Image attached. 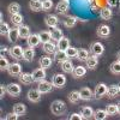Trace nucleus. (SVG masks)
<instances>
[{"label": "nucleus", "instance_id": "412c9836", "mask_svg": "<svg viewBox=\"0 0 120 120\" xmlns=\"http://www.w3.org/2000/svg\"><path fill=\"white\" fill-rule=\"evenodd\" d=\"M7 38H8V41L10 42H12V43H15L17 40L19 38V31H18V28H11L10 29V31H8V34H7Z\"/></svg>", "mask_w": 120, "mask_h": 120}, {"label": "nucleus", "instance_id": "603ef678", "mask_svg": "<svg viewBox=\"0 0 120 120\" xmlns=\"http://www.w3.org/2000/svg\"><path fill=\"white\" fill-rule=\"evenodd\" d=\"M116 106H118V114H120V102H119Z\"/></svg>", "mask_w": 120, "mask_h": 120}, {"label": "nucleus", "instance_id": "f3484780", "mask_svg": "<svg viewBox=\"0 0 120 120\" xmlns=\"http://www.w3.org/2000/svg\"><path fill=\"white\" fill-rule=\"evenodd\" d=\"M29 8L33 12H40L43 11L42 8V0H30L29 1Z\"/></svg>", "mask_w": 120, "mask_h": 120}, {"label": "nucleus", "instance_id": "9d476101", "mask_svg": "<svg viewBox=\"0 0 120 120\" xmlns=\"http://www.w3.org/2000/svg\"><path fill=\"white\" fill-rule=\"evenodd\" d=\"M68 8H70V1L68 0H60V1L56 4V6H55L56 12L60 13V15L66 13L68 11Z\"/></svg>", "mask_w": 120, "mask_h": 120}, {"label": "nucleus", "instance_id": "6e6d98bb", "mask_svg": "<svg viewBox=\"0 0 120 120\" xmlns=\"http://www.w3.org/2000/svg\"><path fill=\"white\" fill-rule=\"evenodd\" d=\"M68 1H71V0H68Z\"/></svg>", "mask_w": 120, "mask_h": 120}, {"label": "nucleus", "instance_id": "f8f14e48", "mask_svg": "<svg viewBox=\"0 0 120 120\" xmlns=\"http://www.w3.org/2000/svg\"><path fill=\"white\" fill-rule=\"evenodd\" d=\"M26 43H28V47L35 48L36 46H38L40 43H41L40 35H38V34H31V35L26 38Z\"/></svg>", "mask_w": 120, "mask_h": 120}, {"label": "nucleus", "instance_id": "473e14b6", "mask_svg": "<svg viewBox=\"0 0 120 120\" xmlns=\"http://www.w3.org/2000/svg\"><path fill=\"white\" fill-rule=\"evenodd\" d=\"M40 38H41V42L46 43L48 41H52V33L51 31H47V30H42V31L38 33Z\"/></svg>", "mask_w": 120, "mask_h": 120}, {"label": "nucleus", "instance_id": "c03bdc74", "mask_svg": "<svg viewBox=\"0 0 120 120\" xmlns=\"http://www.w3.org/2000/svg\"><path fill=\"white\" fill-rule=\"evenodd\" d=\"M10 28L8 26V24L7 23H5V22H1V25H0V34H1V36H7V34H8V31H10Z\"/></svg>", "mask_w": 120, "mask_h": 120}, {"label": "nucleus", "instance_id": "5701e85b", "mask_svg": "<svg viewBox=\"0 0 120 120\" xmlns=\"http://www.w3.org/2000/svg\"><path fill=\"white\" fill-rule=\"evenodd\" d=\"M34 56H35V49L29 47V48H25L24 49V55H23V60H25V61L30 63L34 60Z\"/></svg>", "mask_w": 120, "mask_h": 120}, {"label": "nucleus", "instance_id": "a878e982", "mask_svg": "<svg viewBox=\"0 0 120 120\" xmlns=\"http://www.w3.org/2000/svg\"><path fill=\"white\" fill-rule=\"evenodd\" d=\"M38 64L42 68H49L53 64V60L49 58V56H41L38 60Z\"/></svg>", "mask_w": 120, "mask_h": 120}, {"label": "nucleus", "instance_id": "58836bf2", "mask_svg": "<svg viewBox=\"0 0 120 120\" xmlns=\"http://www.w3.org/2000/svg\"><path fill=\"white\" fill-rule=\"evenodd\" d=\"M89 58V52L86 49H78V54H77V59L82 60V61H85V60Z\"/></svg>", "mask_w": 120, "mask_h": 120}, {"label": "nucleus", "instance_id": "a18cd8bd", "mask_svg": "<svg viewBox=\"0 0 120 120\" xmlns=\"http://www.w3.org/2000/svg\"><path fill=\"white\" fill-rule=\"evenodd\" d=\"M42 8L43 11H49L53 8V1L52 0H42Z\"/></svg>", "mask_w": 120, "mask_h": 120}, {"label": "nucleus", "instance_id": "49530a36", "mask_svg": "<svg viewBox=\"0 0 120 120\" xmlns=\"http://www.w3.org/2000/svg\"><path fill=\"white\" fill-rule=\"evenodd\" d=\"M68 119H70V120H82V119H84V118H83V115H82L81 113H72L71 115L68 116Z\"/></svg>", "mask_w": 120, "mask_h": 120}, {"label": "nucleus", "instance_id": "a19ab883", "mask_svg": "<svg viewBox=\"0 0 120 120\" xmlns=\"http://www.w3.org/2000/svg\"><path fill=\"white\" fill-rule=\"evenodd\" d=\"M65 52H66V54H67V58H68V59H70V58H77L78 49H77V48H75V47H71V46H70Z\"/></svg>", "mask_w": 120, "mask_h": 120}, {"label": "nucleus", "instance_id": "c85d7f7f", "mask_svg": "<svg viewBox=\"0 0 120 120\" xmlns=\"http://www.w3.org/2000/svg\"><path fill=\"white\" fill-rule=\"evenodd\" d=\"M81 114L83 115L84 119H91V118H94V109L89 106H85L82 108Z\"/></svg>", "mask_w": 120, "mask_h": 120}, {"label": "nucleus", "instance_id": "4be33fe9", "mask_svg": "<svg viewBox=\"0 0 120 120\" xmlns=\"http://www.w3.org/2000/svg\"><path fill=\"white\" fill-rule=\"evenodd\" d=\"M77 21H78V18L75 17V16H66L65 19L63 21V24H64L65 28H73L76 25Z\"/></svg>", "mask_w": 120, "mask_h": 120}, {"label": "nucleus", "instance_id": "39448f33", "mask_svg": "<svg viewBox=\"0 0 120 120\" xmlns=\"http://www.w3.org/2000/svg\"><path fill=\"white\" fill-rule=\"evenodd\" d=\"M6 86H7V94L11 95L12 97H17V96L21 95V93H22L21 85L17 84V83H10Z\"/></svg>", "mask_w": 120, "mask_h": 120}, {"label": "nucleus", "instance_id": "09e8293b", "mask_svg": "<svg viewBox=\"0 0 120 120\" xmlns=\"http://www.w3.org/2000/svg\"><path fill=\"white\" fill-rule=\"evenodd\" d=\"M5 118H6L7 120H17V119L19 118V115H18V114H16L15 112H12V113H7Z\"/></svg>", "mask_w": 120, "mask_h": 120}, {"label": "nucleus", "instance_id": "bb28decb", "mask_svg": "<svg viewBox=\"0 0 120 120\" xmlns=\"http://www.w3.org/2000/svg\"><path fill=\"white\" fill-rule=\"evenodd\" d=\"M85 73H86V67L81 66V65L76 66V67L73 68V72H72V75H73L75 78H81V77L85 76Z\"/></svg>", "mask_w": 120, "mask_h": 120}, {"label": "nucleus", "instance_id": "1a4fd4ad", "mask_svg": "<svg viewBox=\"0 0 120 120\" xmlns=\"http://www.w3.org/2000/svg\"><path fill=\"white\" fill-rule=\"evenodd\" d=\"M90 51H91V53L94 55L100 56V55H102L105 53V46L101 42H97L96 41V42L91 43V46H90Z\"/></svg>", "mask_w": 120, "mask_h": 120}, {"label": "nucleus", "instance_id": "3c124183", "mask_svg": "<svg viewBox=\"0 0 120 120\" xmlns=\"http://www.w3.org/2000/svg\"><path fill=\"white\" fill-rule=\"evenodd\" d=\"M7 51H10V49H7V47H5V46L1 47V52H7Z\"/></svg>", "mask_w": 120, "mask_h": 120}, {"label": "nucleus", "instance_id": "f03ea898", "mask_svg": "<svg viewBox=\"0 0 120 120\" xmlns=\"http://www.w3.org/2000/svg\"><path fill=\"white\" fill-rule=\"evenodd\" d=\"M10 55H11L13 59L16 60H23V55H24V49L22 48V46H13L10 48L8 51Z\"/></svg>", "mask_w": 120, "mask_h": 120}, {"label": "nucleus", "instance_id": "c756f323", "mask_svg": "<svg viewBox=\"0 0 120 120\" xmlns=\"http://www.w3.org/2000/svg\"><path fill=\"white\" fill-rule=\"evenodd\" d=\"M56 47H58V49H60V51H66V49L70 47V41H68V38L61 37V38H60L59 41L56 42Z\"/></svg>", "mask_w": 120, "mask_h": 120}, {"label": "nucleus", "instance_id": "37998d69", "mask_svg": "<svg viewBox=\"0 0 120 120\" xmlns=\"http://www.w3.org/2000/svg\"><path fill=\"white\" fill-rule=\"evenodd\" d=\"M8 66H10V63H8V60L4 56V55H1V58H0V70L1 71H4V70H6L7 71V68H8Z\"/></svg>", "mask_w": 120, "mask_h": 120}, {"label": "nucleus", "instance_id": "4c0bfd02", "mask_svg": "<svg viewBox=\"0 0 120 120\" xmlns=\"http://www.w3.org/2000/svg\"><path fill=\"white\" fill-rule=\"evenodd\" d=\"M81 95H79V91H71L68 94V101L71 103H78L81 101Z\"/></svg>", "mask_w": 120, "mask_h": 120}, {"label": "nucleus", "instance_id": "aec40b11", "mask_svg": "<svg viewBox=\"0 0 120 120\" xmlns=\"http://www.w3.org/2000/svg\"><path fill=\"white\" fill-rule=\"evenodd\" d=\"M60 66H61V70H63L65 73H72L73 72V68H75L72 61L70 59H66L65 61H63L61 64H60Z\"/></svg>", "mask_w": 120, "mask_h": 120}, {"label": "nucleus", "instance_id": "cd10ccee", "mask_svg": "<svg viewBox=\"0 0 120 120\" xmlns=\"http://www.w3.org/2000/svg\"><path fill=\"white\" fill-rule=\"evenodd\" d=\"M119 85H111V86H107V96L109 98H114L116 97V95L119 94Z\"/></svg>", "mask_w": 120, "mask_h": 120}, {"label": "nucleus", "instance_id": "2f4dec72", "mask_svg": "<svg viewBox=\"0 0 120 120\" xmlns=\"http://www.w3.org/2000/svg\"><path fill=\"white\" fill-rule=\"evenodd\" d=\"M11 23L15 25V26H21L23 24V16L21 13H16V15H12L11 16Z\"/></svg>", "mask_w": 120, "mask_h": 120}, {"label": "nucleus", "instance_id": "864d4df0", "mask_svg": "<svg viewBox=\"0 0 120 120\" xmlns=\"http://www.w3.org/2000/svg\"><path fill=\"white\" fill-rule=\"evenodd\" d=\"M118 60H119V61H120V52L118 53Z\"/></svg>", "mask_w": 120, "mask_h": 120}, {"label": "nucleus", "instance_id": "9b49d317", "mask_svg": "<svg viewBox=\"0 0 120 120\" xmlns=\"http://www.w3.org/2000/svg\"><path fill=\"white\" fill-rule=\"evenodd\" d=\"M107 94V85L105 83H100L95 86V90H94V96L96 98H101L103 97L105 95Z\"/></svg>", "mask_w": 120, "mask_h": 120}, {"label": "nucleus", "instance_id": "79ce46f5", "mask_svg": "<svg viewBox=\"0 0 120 120\" xmlns=\"http://www.w3.org/2000/svg\"><path fill=\"white\" fill-rule=\"evenodd\" d=\"M111 72L114 73V75H120V61H119V60L112 63V65H111Z\"/></svg>", "mask_w": 120, "mask_h": 120}, {"label": "nucleus", "instance_id": "dca6fc26", "mask_svg": "<svg viewBox=\"0 0 120 120\" xmlns=\"http://www.w3.org/2000/svg\"><path fill=\"white\" fill-rule=\"evenodd\" d=\"M58 23H59V19H58V17L54 16V15H48V16H46V18H45V24H46L48 28H55V26L58 25Z\"/></svg>", "mask_w": 120, "mask_h": 120}, {"label": "nucleus", "instance_id": "4468645a", "mask_svg": "<svg viewBox=\"0 0 120 120\" xmlns=\"http://www.w3.org/2000/svg\"><path fill=\"white\" fill-rule=\"evenodd\" d=\"M79 95H81V98L83 100V101H90L94 96V93L89 88L84 86V88H82L81 90H79Z\"/></svg>", "mask_w": 120, "mask_h": 120}, {"label": "nucleus", "instance_id": "b1692460", "mask_svg": "<svg viewBox=\"0 0 120 120\" xmlns=\"http://www.w3.org/2000/svg\"><path fill=\"white\" fill-rule=\"evenodd\" d=\"M66 59H68L66 52L65 51H60V49H56V52L54 53V60L55 61L59 63V64H61L63 61H65Z\"/></svg>", "mask_w": 120, "mask_h": 120}, {"label": "nucleus", "instance_id": "6e6552de", "mask_svg": "<svg viewBox=\"0 0 120 120\" xmlns=\"http://www.w3.org/2000/svg\"><path fill=\"white\" fill-rule=\"evenodd\" d=\"M52 83L55 88H63L66 84V77L63 73H56L55 76H53Z\"/></svg>", "mask_w": 120, "mask_h": 120}, {"label": "nucleus", "instance_id": "ddd939ff", "mask_svg": "<svg viewBox=\"0 0 120 120\" xmlns=\"http://www.w3.org/2000/svg\"><path fill=\"white\" fill-rule=\"evenodd\" d=\"M18 79L22 84H25V85H29L34 82V78H33V75L31 73H28V72H22L21 75L18 76Z\"/></svg>", "mask_w": 120, "mask_h": 120}, {"label": "nucleus", "instance_id": "6ab92c4d", "mask_svg": "<svg viewBox=\"0 0 120 120\" xmlns=\"http://www.w3.org/2000/svg\"><path fill=\"white\" fill-rule=\"evenodd\" d=\"M42 49H43V51H45L47 54H54V53L56 52L58 47H56V45H55L53 41H48V42L43 43Z\"/></svg>", "mask_w": 120, "mask_h": 120}, {"label": "nucleus", "instance_id": "20e7f679", "mask_svg": "<svg viewBox=\"0 0 120 120\" xmlns=\"http://www.w3.org/2000/svg\"><path fill=\"white\" fill-rule=\"evenodd\" d=\"M7 73L12 77H18L22 73V65L19 63H12L10 64L8 68H7Z\"/></svg>", "mask_w": 120, "mask_h": 120}, {"label": "nucleus", "instance_id": "ea45409f", "mask_svg": "<svg viewBox=\"0 0 120 120\" xmlns=\"http://www.w3.org/2000/svg\"><path fill=\"white\" fill-rule=\"evenodd\" d=\"M106 111H107V114H108V115L113 116V115L118 114V106H116V105L111 103V105H108V106H107Z\"/></svg>", "mask_w": 120, "mask_h": 120}, {"label": "nucleus", "instance_id": "72a5a7b5", "mask_svg": "<svg viewBox=\"0 0 120 120\" xmlns=\"http://www.w3.org/2000/svg\"><path fill=\"white\" fill-rule=\"evenodd\" d=\"M13 112H15L16 114H18L19 116L24 115L25 112H26V107H25L24 103H16V105L13 106Z\"/></svg>", "mask_w": 120, "mask_h": 120}, {"label": "nucleus", "instance_id": "423d86ee", "mask_svg": "<svg viewBox=\"0 0 120 120\" xmlns=\"http://www.w3.org/2000/svg\"><path fill=\"white\" fill-rule=\"evenodd\" d=\"M53 86H54V85H53L52 82H48V81H46V79H43V81H40V82H38L37 89H38L42 94H47V93H51V91H52Z\"/></svg>", "mask_w": 120, "mask_h": 120}, {"label": "nucleus", "instance_id": "7ed1b4c3", "mask_svg": "<svg viewBox=\"0 0 120 120\" xmlns=\"http://www.w3.org/2000/svg\"><path fill=\"white\" fill-rule=\"evenodd\" d=\"M26 96L30 102H40L41 101V97H42V93L38 89H30Z\"/></svg>", "mask_w": 120, "mask_h": 120}, {"label": "nucleus", "instance_id": "e433bc0d", "mask_svg": "<svg viewBox=\"0 0 120 120\" xmlns=\"http://www.w3.org/2000/svg\"><path fill=\"white\" fill-rule=\"evenodd\" d=\"M108 116L107 111L106 109H97V111L94 112V119L96 120H105Z\"/></svg>", "mask_w": 120, "mask_h": 120}, {"label": "nucleus", "instance_id": "5fc2aeb1", "mask_svg": "<svg viewBox=\"0 0 120 120\" xmlns=\"http://www.w3.org/2000/svg\"><path fill=\"white\" fill-rule=\"evenodd\" d=\"M119 91H120V83H119Z\"/></svg>", "mask_w": 120, "mask_h": 120}, {"label": "nucleus", "instance_id": "a211bd4d", "mask_svg": "<svg viewBox=\"0 0 120 120\" xmlns=\"http://www.w3.org/2000/svg\"><path fill=\"white\" fill-rule=\"evenodd\" d=\"M111 35V28L108 25H100L97 29V36L102 37V38H107Z\"/></svg>", "mask_w": 120, "mask_h": 120}, {"label": "nucleus", "instance_id": "7c9ffc66", "mask_svg": "<svg viewBox=\"0 0 120 120\" xmlns=\"http://www.w3.org/2000/svg\"><path fill=\"white\" fill-rule=\"evenodd\" d=\"M51 33H52V40L53 41H55V42H58L61 37H64V35H63V30L61 29H59V28H53L52 30H51Z\"/></svg>", "mask_w": 120, "mask_h": 120}, {"label": "nucleus", "instance_id": "393cba45", "mask_svg": "<svg viewBox=\"0 0 120 120\" xmlns=\"http://www.w3.org/2000/svg\"><path fill=\"white\" fill-rule=\"evenodd\" d=\"M18 31H19V38H28L30 35V28L28 25H21L18 26Z\"/></svg>", "mask_w": 120, "mask_h": 120}, {"label": "nucleus", "instance_id": "c9c22d12", "mask_svg": "<svg viewBox=\"0 0 120 120\" xmlns=\"http://www.w3.org/2000/svg\"><path fill=\"white\" fill-rule=\"evenodd\" d=\"M112 7H103L101 10V18L105 19V21H109L113 16V11L111 10Z\"/></svg>", "mask_w": 120, "mask_h": 120}, {"label": "nucleus", "instance_id": "8fccbe9b", "mask_svg": "<svg viewBox=\"0 0 120 120\" xmlns=\"http://www.w3.org/2000/svg\"><path fill=\"white\" fill-rule=\"evenodd\" d=\"M0 89H1V93H0V98H3L5 96V93H7V86H5L4 84L0 85Z\"/></svg>", "mask_w": 120, "mask_h": 120}, {"label": "nucleus", "instance_id": "f257e3e1", "mask_svg": "<svg viewBox=\"0 0 120 120\" xmlns=\"http://www.w3.org/2000/svg\"><path fill=\"white\" fill-rule=\"evenodd\" d=\"M51 112L53 113V115H56V116L64 115L66 113L65 102L61 101V100H55V101H53L51 105Z\"/></svg>", "mask_w": 120, "mask_h": 120}, {"label": "nucleus", "instance_id": "f704fd0d", "mask_svg": "<svg viewBox=\"0 0 120 120\" xmlns=\"http://www.w3.org/2000/svg\"><path fill=\"white\" fill-rule=\"evenodd\" d=\"M7 11L11 16L16 15V13H19V11H21V5H19L18 3H11L7 6Z\"/></svg>", "mask_w": 120, "mask_h": 120}, {"label": "nucleus", "instance_id": "2eb2a0df", "mask_svg": "<svg viewBox=\"0 0 120 120\" xmlns=\"http://www.w3.org/2000/svg\"><path fill=\"white\" fill-rule=\"evenodd\" d=\"M85 65H86V67L89 70H95L97 67V65H98V58H97V55H94V54L91 56L89 55V58L85 60Z\"/></svg>", "mask_w": 120, "mask_h": 120}, {"label": "nucleus", "instance_id": "0eeeda50", "mask_svg": "<svg viewBox=\"0 0 120 120\" xmlns=\"http://www.w3.org/2000/svg\"><path fill=\"white\" fill-rule=\"evenodd\" d=\"M33 75V78H34V82H40V81H43L46 79V68H42V67H38V68H35L34 71L31 72Z\"/></svg>", "mask_w": 120, "mask_h": 120}, {"label": "nucleus", "instance_id": "de8ad7c7", "mask_svg": "<svg viewBox=\"0 0 120 120\" xmlns=\"http://www.w3.org/2000/svg\"><path fill=\"white\" fill-rule=\"evenodd\" d=\"M107 5L109 7H115L120 5V0H107Z\"/></svg>", "mask_w": 120, "mask_h": 120}]
</instances>
